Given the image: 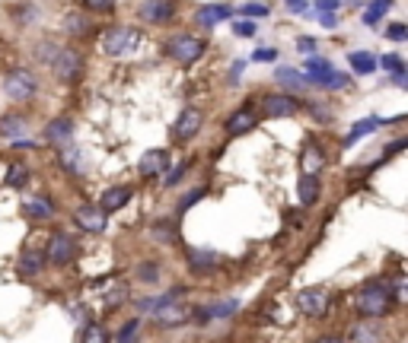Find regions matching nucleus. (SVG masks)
<instances>
[{
	"label": "nucleus",
	"mask_w": 408,
	"mask_h": 343,
	"mask_svg": "<svg viewBox=\"0 0 408 343\" xmlns=\"http://www.w3.org/2000/svg\"><path fill=\"white\" fill-rule=\"evenodd\" d=\"M392 305H396V299H392L389 280H370V283L354 295V309H358V315H364V318H383L386 311H392Z\"/></svg>",
	"instance_id": "1"
},
{
	"label": "nucleus",
	"mask_w": 408,
	"mask_h": 343,
	"mask_svg": "<svg viewBox=\"0 0 408 343\" xmlns=\"http://www.w3.org/2000/svg\"><path fill=\"white\" fill-rule=\"evenodd\" d=\"M137 41H141V32L134 25H112V29L102 32V51L108 57H122L137 48Z\"/></svg>",
	"instance_id": "2"
},
{
	"label": "nucleus",
	"mask_w": 408,
	"mask_h": 343,
	"mask_svg": "<svg viewBox=\"0 0 408 343\" xmlns=\"http://www.w3.org/2000/svg\"><path fill=\"white\" fill-rule=\"evenodd\" d=\"M307 80L322 86V90H344L348 86V74H338L322 57H309L307 61Z\"/></svg>",
	"instance_id": "3"
},
{
	"label": "nucleus",
	"mask_w": 408,
	"mask_h": 343,
	"mask_svg": "<svg viewBox=\"0 0 408 343\" xmlns=\"http://www.w3.org/2000/svg\"><path fill=\"white\" fill-rule=\"evenodd\" d=\"M166 51H169L173 61H179L182 67H188L208 51V45H204V39H198V35H175V39H169Z\"/></svg>",
	"instance_id": "4"
},
{
	"label": "nucleus",
	"mask_w": 408,
	"mask_h": 343,
	"mask_svg": "<svg viewBox=\"0 0 408 343\" xmlns=\"http://www.w3.org/2000/svg\"><path fill=\"white\" fill-rule=\"evenodd\" d=\"M175 299H179V289H173V293H169L166 299H163V302H159L157 309L150 311L153 321H157L159 327H179V324H185V321H188V315H192V311H188V305L175 302Z\"/></svg>",
	"instance_id": "5"
},
{
	"label": "nucleus",
	"mask_w": 408,
	"mask_h": 343,
	"mask_svg": "<svg viewBox=\"0 0 408 343\" xmlns=\"http://www.w3.org/2000/svg\"><path fill=\"white\" fill-rule=\"evenodd\" d=\"M297 309L307 315V318H325L329 309H332V293L325 286H309L297 295Z\"/></svg>",
	"instance_id": "6"
},
{
	"label": "nucleus",
	"mask_w": 408,
	"mask_h": 343,
	"mask_svg": "<svg viewBox=\"0 0 408 343\" xmlns=\"http://www.w3.org/2000/svg\"><path fill=\"white\" fill-rule=\"evenodd\" d=\"M3 92H7V98H13V102H29V98L39 92V83H35V76L29 74V70H10L7 80H3Z\"/></svg>",
	"instance_id": "7"
},
{
	"label": "nucleus",
	"mask_w": 408,
	"mask_h": 343,
	"mask_svg": "<svg viewBox=\"0 0 408 343\" xmlns=\"http://www.w3.org/2000/svg\"><path fill=\"white\" fill-rule=\"evenodd\" d=\"M297 112H300V102L291 92H268V96H262L258 118H293Z\"/></svg>",
	"instance_id": "8"
},
{
	"label": "nucleus",
	"mask_w": 408,
	"mask_h": 343,
	"mask_svg": "<svg viewBox=\"0 0 408 343\" xmlns=\"http://www.w3.org/2000/svg\"><path fill=\"white\" fill-rule=\"evenodd\" d=\"M77 258V242L67 232H51L48 238V251H45V261L58 264V267H64V264H70Z\"/></svg>",
	"instance_id": "9"
},
{
	"label": "nucleus",
	"mask_w": 408,
	"mask_h": 343,
	"mask_svg": "<svg viewBox=\"0 0 408 343\" xmlns=\"http://www.w3.org/2000/svg\"><path fill=\"white\" fill-rule=\"evenodd\" d=\"M137 17H141V23L166 25V23H173L175 7H173V0H144L141 7H137Z\"/></svg>",
	"instance_id": "10"
},
{
	"label": "nucleus",
	"mask_w": 408,
	"mask_h": 343,
	"mask_svg": "<svg viewBox=\"0 0 408 343\" xmlns=\"http://www.w3.org/2000/svg\"><path fill=\"white\" fill-rule=\"evenodd\" d=\"M74 222L84 229V232L99 236V232H106V226H108V213L102 210L99 204H96V207L86 204V207H77V210H74Z\"/></svg>",
	"instance_id": "11"
},
{
	"label": "nucleus",
	"mask_w": 408,
	"mask_h": 343,
	"mask_svg": "<svg viewBox=\"0 0 408 343\" xmlns=\"http://www.w3.org/2000/svg\"><path fill=\"white\" fill-rule=\"evenodd\" d=\"M51 70H55L61 80H77L80 70H84V54L77 48H61L58 57L51 61Z\"/></svg>",
	"instance_id": "12"
},
{
	"label": "nucleus",
	"mask_w": 408,
	"mask_h": 343,
	"mask_svg": "<svg viewBox=\"0 0 408 343\" xmlns=\"http://www.w3.org/2000/svg\"><path fill=\"white\" fill-rule=\"evenodd\" d=\"M201 124H204V112H201V108H185L173 124V137L179 140V143H188V140L201 131Z\"/></svg>",
	"instance_id": "13"
},
{
	"label": "nucleus",
	"mask_w": 408,
	"mask_h": 343,
	"mask_svg": "<svg viewBox=\"0 0 408 343\" xmlns=\"http://www.w3.org/2000/svg\"><path fill=\"white\" fill-rule=\"evenodd\" d=\"M255 124H258V112H255V105H252V102H246V105L236 108V112L226 118L224 127H226V134H230V137H242V134H249Z\"/></svg>",
	"instance_id": "14"
},
{
	"label": "nucleus",
	"mask_w": 408,
	"mask_h": 343,
	"mask_svg": "<svg viewBox=\"0 0 408 343\" xmlns=\"http://www.w3.org/2000/svg\"><path fill=\"white\" fill-rule=\"evenodd\" d=\"M166 165H169L166 149H147L141 156V163H137V172H141V178H153V175H163Z\"/></svg>",
	"instance_id": "15"
},
{
	"label": "nucleus",
	"mask_w": 408,
	"mask_h": 343,
	"mask_svg": "<svg viewBox=\"0 0 408 343\" xmlns=\"http://www.w3.org/2000/svg\"><path fill=\"white\" fill-rule=\"evenodd\" d=\"M134 197V188L131 185H115V188H108V191H102V197H99V207L106 213H115V210H122V207H128V200Z\"/></svg>",
	"instance_id": "16"
},
{
	"label": "nucleus",
	"mask_w": 408,
	"mask_h": 343,
	"mask_svg": "<svg viewBox=\"0 0 408 343\" xmlns=\"http://www.w3.org/2000/svg\"><path fill=\"white\" fill-rule=\"evenodd\" d=\"M322 165H325V153L319 149L316 140H307V143H303V153H300L303 175H319V172H322Z\"/></svg>",
	"instance_id": "17"
},
{
	"label": "nucleus",
	"mask_w": 408,
	"mask_h": 343,
	"mask_svg": "<svg viewBox=\"0 0 408 343\" xmlns=\"http://www.w3.org/2000/svg\"><path fill=\"white\" fill-rule=\"evenodd\" d=\"M42 267H45V251H39V248H26V251L19 254V261H17L19 277H35V273H42Z\"/></svg>",
	"instance_id": "18"
},
{
	"label": "nucleus",
	"mask_w": 408,
	"mask_h": 343,
	"mask_svg": "<svg viewBox=\"0 0 408 343\" xmlns=\"http://www.w3.org/2000/svg\"><path fill=\"white\" fill-rule=\"evenodd\" d=\"M233 17V10L224 7V3H208V7H201L195 13V23L198 25H217V23H226V19Z\"/></svg>",
	"instance_id": "19"
},
{
	"label": "nucleus",
	"mask_w": 408,
	"mask_h": 343,
	"mask_svg": "<svg viewBox=\"0 0 408 343\" xmlns=\"http://www.w3.org/2000/svg\"><path fill=\"white\" fill-rule=\"evenodd\" d=\"M23 213L29 220H51L55 216V204L45 200V197H32V200H23Z\"/></svg>",
	"instance_id": "20"
},
{
	"label": "nucleus",
	"mask_w": 408,
	"mask_h": 343,
	"mask_svg": "<svg viewBox=\"0 0 408 343\" xmlns=\"http://www.w3.org/2000/svg\"><path fill=\"white\" fill-rule=\"evenodd\" d=\"M70 134H74V121H70V118H58V121H51L48 127H45V140H48V143H64Z\"/></svg>",
	"instance_id": "21"
},
{
	"label": "nucleus",
	"mask_w": 408,
	"mask_h": 343,
	"mask_svg": "<svg viewBox=\"0 0 408 343\" xmlns=\"http://www.w3.org/2000/svg\"><path fill=\"white\" fill-rule=\"evenodd\" d=\"M275 76H278V83H281V86H287V90H307V76L300 74V70H293V67H278L275 70Z\"/></svg>",
	"instance_id": "22"
},
{
	"label": "nucleus",
	"mask_w": 408,
	"mask_h": 343,
	"mask_svg": "<svg viewBox=\"0 0 408 343\" xmlns=\"http://www.w3.org/2000/svg\"><path fill=\"white\" fill-rule=\"evenodd\" d=\"M188 264H192V270H211L217 267V254L211 251V248H188Z\"/></svg>",
	"instance_id": "23"
},
{
	"label": "nucleus",
	"mask_w": 408,
	"mask_h": 343,
	"mask_svg": "<svg viewBox=\"0 0 408 343\" xmlns=\"http://www.w3.org/2000/svg\"><path fill=\"white\" fill-rule=\"evenodd\" d=\"M297 194H300V204H303V207L319 204V181H316V175H303V178H300V188H297Z\"/></svg>",
	"instance_id": "24"
},
{
	"label": "nucleus",
	"mask_w": 408,
	"mask_h": 343,
	"mask_svg": "<svg viewBox=\"0 0 408 343\" xmlns=\"http://www.w3.org/2000/svg\"><path fill=\"white\" fill-rule=\"evenodd\" d=\"M26 118L23 114H3L0 118V137H19V134H26Z\"/></svg>",
	"instance_id": "25"
},
{
	"label": "nucleus",
	"mask_w": 408,
	"mask_h": 343,
	"mask_svg": "<svg viewBox=\"0 0 408 343\" xmlns=\"http://www.w3.org/2000/svg\"><path fill=\"white\" fill-rule=\"evenodd\" d=\"M61 163H64V169L70 172V175H84L86 163H84V153L77 147H64L61 149Z\"/></svg>",
	"instance_id": "26"
},
{
	"label": "nucleus",
	"mask_w": 408,
	"mask_h": 343,
	"mask_svg": "<svg viewBox=\"0 0 408 343\" xmlns=\"http://www.w3.org/2000/svg\"><path fill=\"white\" fill-rule=\"evenodd\" d=\"M348 64H351V70H358V74H373V70H376V57L367 54V51H351Z\"/></svg>",
	"instance_id": "27"
},
{
	"label": "nucleus",
	"mask_w": 408,
	"mask_h": 343,
	"mask_svg": "<svg viewBox=\"0 0 408 343\" xmlns=\"http://www.w3.org/2000/svg\"><path fill=\"white\" fill-rule=\"evenodd\" d=\"M376 127H380V118H364V121H358L354 127H351V134L344 137V147H351V143H358L360 137H367V134H373Z\"/></svg>",
	"instance_id": "28"
},
{
	"label": "nucleus",
	"mask_w": 408,
	"mask_h": 343,
	"mask_svg": "<svg viewBox=\"0 0 408 343\" xmlns=\"http://www.w3.org/2000/svg\"><path fill=\"white\" fill-rule=\"evenodd\" d=\"M348 337H351V340H380V337H383V331H380L376 324H367V321H364V324L351 327Z\"/></svg>",
	"instance_id": "29"
},
{
	"label": "nucleus",
	"mask_w": 408,
	"mask_h": 343,
	"mask_svg": "<svg viewBox=\"0 0 408 343\" xmlns=\"http://www.w3.org/2000/svg\"><path fill=\"white\" fill-rule=\"evenodd\" d=\"M64 29L70 35H86V32H90V19H86L84 13H67V17H64Z\"/></svg>",
	"instance_id": "30"
},
{
	"label": "nucleus",
	"mask_w": 408,
	"mask_h": 343,
	"mask_svg": "<svg viewBox=\"0 0 408 343\" xmlns=\"http://www.w3.org/2000/svg\"><path fill=\"white\" fill-rule=\"evenodd\" d=\"M236 311H240V302H236V299H224V302L211 305L204 315H208V318H230V315H236Z\"/></svg>",
	"instance_id": "31"
},
{
	"label": "nucleus",
	"mask_w": 408,
	"mask_h": 343,
	"mask_svg": "<svg viewBox=\"0 0 408 343\" xmlns=\"http://www.w3.org/2000/svg\"><path fill=\"white\" fill-rule=\"evenodd\" d=\"M58 51H61V45H55V41H39V45H35V57H39V64H45V67H51V61L58 57Z\"/></svg>",
	"instance_id": "32"
},
{
	"label": "nucleus",
	"mask_w": 408,
	"mask_h": 343,
	"mask_svg": "<svg viewBox=\"0 0 408 343\" xmlns=\"http://www.w3.org/2000/svg\"><path fill=\"white\" fill-rule=\"evenodd\" d=\"M159 264H153V261H144V264H137V280L141 283H159Z\"/></svg>",
	"instance_id": "33"
},
{
	"label": "nucleus",
	"mask_w": 408,
	"mask_h": 343,
	"mask_svg": "<svg viewBox=\"0 0 408 343\" xmlns=\"http://www.w3.org/2000/svg\"><path fill=\"white\" fill-rule=\"evenodd\" d=\"M376 64L383 67V70H389V74H402V70H405V61H402L399 54H383Z\"/></svg>",
	"instance_id": "34"
},
{
	"label": "nucleus",
	"mask_w": 408,
	"mask_h": 343,
	"mask_svg": "<svg viewBox=\"0 0 408 343\" xmlns=\"http://www.w3.org/2000/svg\"><path fill=\"white\" fill-rule=\"evenodd\" d=\"M188 165H192V159H185V163L173 165V169L166 172V181H163V185H166V188H173V185H179V178H182L185 172H188Z\"/></svg>",
	"instance_id": "35"
},
{
	"label": "nucleus",
	"mask_w": 408,
	"mask_h": 343,
	"mask_svg": "<svg viewBox=\"0 0 408 343\" xmlns=\"http://www.w3.org/2000/svg\"><path fill=\"white\" fill-rule=\"evenodd\" d=\"M233 32L240 35V39H252V35L258 32V23H252V19H240V23H233Z\"/></svg>",
	"instance_id": "36"
},
{
	"label": "nucleus",
	"mask_w": 408,
	"mask_h": 343,
	"mask_svg": "<svg viewBox=\"0 0 408 343\" xmlns=\"http://www.w3.org/2000/svg\"><path fill=\"white\" fill-rule=\"evenodd\" d=\"M204 194H208V188H195V191H192V194H185V197H182V204H179V213H185V210H192V207H195V204H198V200H201V197H204Z\"/></svg>",
	"instance_id": "37"
},
{
	"label": "nucleus",
	"mask_w": 408,
	"mask_h": 343,
	"mask_svg": "<svg viewBox=\"0 0 408 343\" xmlns=\"http://www.w3.org/2000/svg\"><path fill=\"white\" fill-rule=\"evenodd\" d=\"M29 181V172H26V165H13L10 169V178H7V185H13V188H19V185H26Z\"/></svg>",
	"instance_id": "38"
},
{
	"label": "nucleus",
	"mask_w": 408,
	"mask_h": 343,
	"mask_svg": "<svg viewBox=\"0 0 408 343\" xmlns=\"http://www.w3.org/2000/svg\"><path fill=\"white\" fill-rule=\"evenodd\" d=\"M93 13H112L115 10V0H84Z\"/></svg>",
	"instance_id": "39"
},
{
	"label": "nucleus",
	"mask_w": 408,
	"mask_h": 343,
	"mask_svg": "<svg viewBox=\"0 0 408 343\" xmlns=\"http://www.w3.org/2000/svg\"><path fill=\"white\" fill-rule=\"evenodd\" d=\"M240 13L242 17H268V7L265 3H242Z\"/></svg>",
	"instance_id": "40"
},
{
	"label": "nucleus",
	"mask_w": 408,
	"mask_h": 343,
	"mask_svg": "<svg viewBox=\"0 0 408 343\" xmlns=\"http://www.w3.org/2000/svg\"><path fill=\"white\" fill-rule=\"evenodd\" d=\"M386 39H392V41H405V39H408V25H405V23L389 25V29H386Z\"/></svg>",
	"instance_id": "41"
},
{
	"label": "nucleus",
	"mask_w": 408,
	"mask_h": 343,
	"mask_svg": "<svg viewBox=\"0 0 408 343\" xmlns=\"http://www.w3.org/2000/svg\"><path fill=\"white\" fill-rule=\"evenodd\" d=\"M80 340H106V331L99 324H86V331H80Z\"/></svg>",
	"instance_id": "42"
},
{
	"label": "nucleus",
	"mask_w": 408,
	"mask_h": 343,
	"mask_svg": "<svg viewBox=\"0 0 408 343\" xmlns=\"http://www.w3.org/2000/svg\"><path fill=\"white\" fill-rule=\"evenodd\" d=\"M134 337H137V321H128V324L115 334V340H134Z\"/></svg>",
	"instance_id": "43"
},
{
	"label": "nucleus",
	"mask_w": 408,
	"mask_h": 343,
	"mask_svg": "<svg viewBox=\"0 0 408 343\" xmlns=\"http://www.w3.org/2000/svg\"><path fill=\"white\" fill-rule=\"evenodd\" d=\"M297 51H300V54H313V51H316V39H309V35L297 39Z\"/></svg>",
	"instance_id": "44"
},
{
	"label": "nucleus",
	"mask_w": 408,
	"mask_h": 343,
	"mask_svg": "<svg viewBox=\"0 0 408 343\" xmlns=\"http://www.w3.org/2000/svg\"><path fill=\"white\" fill-rule=\"evenodd\" d=\"M338 7H342V0H316V10H319V13H335Z\"/></svg>",
	"instance_id": "45"
},
{
	"label": "nucleus",
	"mask_w": 408,
	"mask_h": 343,
	"mask_svg": "<svg viewBox=\"0 0 408 343\" xmlns=\"http://www.w3.org/2000/svg\"><path fill=\"white\" fill-rule=\"evenodd\" d=\"M284 7L291 10V13H307V10H309V0H284Z\"/></svg>",
	"instance_id": "46"
},
{
	"label": "nucleus",
	"mask_w": 408,
	"mask_h": 343,
	"mask_svg": "<svg viewBox=\"0 0 408 343\" xmlns=\"http://www.w3.org/2000/svg\"><path fill=\"white\" fill-rule=\"evenodd\" d=\"M275 57H278L275 48H262V51H255V54H252V61H275Z\"/></svg>",
	"instance_id": "47"
},
{
	"label": "nucleus",
	"mask_w": 408,
	"mask_h": 343,
	"mask_svg": "<svg viewBox=\"0 0 408 343\" xmlns=\"http://www.w3.org/2000/svg\"><path fill=\"white\" fill-rule=\"evenodd\" d=\"M319 23H322L325 29H335V25H338V17H335V13H322V17H319Z\"/></svg>",
	"instance_id": "48"
},
{
	"label": "nucleus",
	"mask_w": 408,
	"mask_h": 343,
	"mask_svg": "<svg viewBox=\"0 0 408 343\" xmlns=\"http://www.w3.org/2000/svg\"><path fill=\"white\" fill-rule=\"evenodd\" d=\"M373 3V10H380V13H386V10L392 7V0H370Z\"/></svg>",
	"instance_id": "49"
},
{
	"label": "nucleus",
	"mask_w": 408,
	"mask_h": 343,
	"mask_svg": "<svg viewBox=\"0 0 408 343\" xmlns=\"http://www.w3.org/2000/svg\"><path fill=\"white\" fill-rule=\"evenodd\" d=\"M380 17H383L380 10H370V13H367V17H364V23H367V25H376V19H380Z\"/></svg>",
	"instance_id": "50"
},
{
	"label": "nucleus",
	"mask_w": 408,
	"mask_h": 343,
	"mask_svg": "<svg viewBox=\"0 0 408 343\" xmlns=\"http://www.w3.org/2000/svg\"><path fill=\"white\" fill-rule=\"evenodd\" d=\"M392 83H396V86H405V83H408L405 70H402V74H392Z\"/></svg>",
	"instance_id": "51"
}]
</instances>
